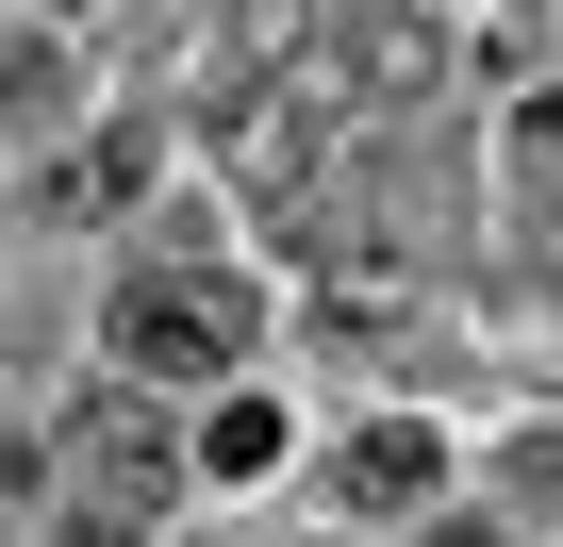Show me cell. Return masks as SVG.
<instances>
[{
  "instance_id": "obj_2",
  "label": "cell",
  "mask_w": 563,
  "mask_h": 547,
  "mask_svg": "<svg viewBox=\"0 0 563 547\" xmlns=\"http://www.w3.org/2000/svg\"><path fill=\"white\" fill-rule=\"evenodd\" d=\"M67 481H84V547H133V530L183 497V448H166L150 398H100V415L67 431Z\"/></svg>"
},
{
  "instance_id": "obj_5",
  "label": "cell",
  "mask_w": 563,
  "mask_h": 547,
  "mask_svg": "<svg viewBox=\"0 0 563 547\" xmlns=\"http://www.w3.org/2000/svg\"><path fill=\"white\" fill-rule=\"evenodd\" d=\"M332 481H349V514H431V497H448V448H431L415 415H382V431H349Z\"/></svg>"
},
{
  "instance_id": "obj_7",
  "label": "cell",
  "mask_w": 563,
  "mask_h": 547,
  "mask_svg": "<svg viewBox=\"0 0 563 547\" xmlns=\"http://www.w3.org/2000/svg\"><path fill=\"white\" fill-rule=\"evenodd\" d=\"M349 67H365V100H431V84H448V34H431V18H365Z\"/></svg>"
},
{
  "instance_id": "obj_4",
  "label": "cell",
  "mask_w": 563,
  "mask_h": 547,
  "mask_svg": "<svg viewBox=\"0 0 563 547\" xmlns=\"http://www.w3.org/2000/svg\"><path fill=\"white\" fill-rule=\"evenodd\" d=\"M398 299H415V249H398L382 216H332V232H316V316H349V332H382Z\"/></svg>"
},
{
  "instance_id": "obj_9",
  "label": "cell",
  "mask_w": 563,
  "mask_h": 547,
  "mask_svg": "<svg viewBox=\"0 0 563 547\" xmlns=\"http://www.w3.org/2000/svg\"><path fill=\"white\" fill-rule=\"evenodd\" d=\"M514 497H563V448H547V431L514 448Z\"/></svg>"
},
{
  "instance_id": "obj_1",
  "label": "cell",
  "mask_w": 563,
  "mask_h": 547,
  "mask_svg": "<svg viewBox=\"0 0 563 547\" xmlns=\"http://www.w3.org/2000/svg\"><path fill=\"white\" fill-rule=\"evenodd\" d=\"M249 332H265V299L216 283V265H133L117 316H100V349L133 365V398H150V382H216V365H249Z\"/></svg>"
},
{
  "instance_id": "obj_6",
  "label": "cell",
  "mask_w": 563,
  "mask_h": 547,
  "mask_svg": "<svg viewBox=\"0 0 563 547\" xmlns=\"http://www.w3.org/2000/svg\"><path fill=\"white\" fill-rule=\"evenodd\" d=\"M133 183H150V117H117V133H100V150H67V166H51V183H34V199H51V216H117V199H133Z\"/></svg>"
},
{
  "instance_id": "obj_10",
  "label": "cell",
  "mask_w": 563,
  "mask_h": 547,
  "mask_svg": "<svg viewBox=\"0 0 563 547\" xmlns=\"http://www.w3.org/2000/svg\"><path fill=\"white\" fill-rule=\"evenodd\" d=\"M299 18H316V0H249V34H265V51H282V34H299Z\"/></svg>"
},
{
  "instance_id": "obj_3",
  "label": "cell",
  "mask_w": 563,
  "mask_h": 547,
  "mask_svg": "<svg viewBox=\"0 0 563 547\" xmlns=\"http://www.w3.org/2000/svg\"><path fill=\"white\" fill-rule=\"evenodd\" d=\"M232 166H249L265 199H316V183H332V117H316L299 84H249V100H232Z\"/></svg>"
},
{
  "instance_id": "obj_8",
  "label": "cell",
  "mask_w": 563,
  "mask_h": 547,
  "mask_svg": "<svg viewBox=\"0 0 563 547\" xmlns=\"http://www.w3.org/2000/svg\"><path fill=\"white\" fill-rule=\"evenodd\" d=\"M199 464H216V481H265V464H282V415H265V398H232V415L199 431Z\"/></svg>"
}]
</instances>
